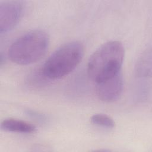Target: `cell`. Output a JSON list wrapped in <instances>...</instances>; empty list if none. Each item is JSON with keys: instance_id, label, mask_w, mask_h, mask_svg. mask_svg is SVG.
Returning a JSON list of instances; mask_svg holds the SVG:
<instances>
[{"instance_id": "obj_7", "label": "cell", "mask_w": 152, "mask_h": 152, "mask_svg": "<svg viewBox=\"0 0 152 152\" xmlns=\"http://www.w3.org/2000/svg\"><path fill=\"white\" fill-rule=\"evenodd\" d=\"M137 73L138 75L147 77L148 73L151 72V52L147 50L142 54L137 62L136 66Z\"/></svg>"}, {"instance_id": "obj_1", "label": "cell", "mask_w": 152, "mask_h": 152, "mask_svg": "<svg viewBox=\"0 0 152 152\" xmlns=\"http://www.w3.org/2000/svg\"><path fill=\"white\" fill-rule=\"evenodd\" d=\"M125 56L122 43L112 40L103 44L91 56L87 71L96 83L114 75L121 71Z\"/></svg>"}, {"instance_id": "obj_5", "label": "cell", "mask_w": 152, "mask_h": 152, "mask_svg": "<svg viewBox=\"0 0 152 152\" xmlns=\"http://www.w3.org/2000/svg\"><path fill=\"white\" fill-rule=\"evenodd\" d=\"M96 84V94L100 100L107 103L115 102L119 98L123 91L122 71Z\"/></svg>"}, {"instance_id": "obj_4", "label": "cell", "mask_w": 152, "mask_h": 152, "mask_svg": "<svg viewBox=\"0 0 152 152\" xmlns=\"http://www.w3.org/2000/svg\"><path fill=\"white\" fill-rule=\"evenodd\" d=\"M23 12V4L18 1L0 2V33H6L18 23Z\"/></svg>"}, {"instance_id": "obj_2", "label": "cell", "mask_w": 152, "mask_h": 152, "mask_svg": "<svg viewBox=\"0 0 152 152\" xmlns=\"http://www.w3.org/2000/svg\"><path fill=\"white\" fill-rule=\"evenodd\" d=\"M84 53V46L80 42L64 43L46 60L41 69L42 75L49 80H59L68 75L79 65Z\"/></svg>"}, {"instance_id": "obj_6", "label": "cell", "mask_w": 152, "mask_h": 152, "mask_svg": "<svg viewBox=\"0 0 152 152\" xmlns=\"http://www.w3.org/2000/svg\"><path fill=\"white\" fill-rule=\"evenodd\" d=\"M2 129L12 132L30 134L36 131V127L24 121L13 118L5 119L1 124Z\"/></svg>"}, {"instance_id": "obj_8", "label": "cell", "mask_w": 152, "mask_h": 152, "mask_svg": "<svg viewBox=\"0 0 152 152\" xmlns=\"http://www.w3.org/2000/svg\"><path fill=\"white\" fill-rule=\"evenodd\" d=\"M90 121L94 125L107 128H113L115 126L113 119L105 114H95L91 117Z\"/></svg>"}, {"instance_id": "obj_3", "label": "cell", "mask_w": 152, "mask_h": 152, "mask_svg": "<svg viewBox=\"0 0 152 152\" xmlns=\"http://www.w3.org/2000/svg\"><path fill=\"white\" fill-rule=\"evenodd\" d=\"M49 44L48 34L42 30L28 31L10 46L8 56L17 64L26 65L36 62L46 53Z\"/></svg>"}]
</instances>
